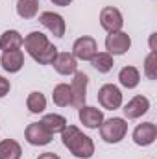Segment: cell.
<instances>
[{
	"instance_id": "1",
	"label": "cell",
	"mask_w": 157,
	"mask_h": 159,
	"mask_svg": "<svg viewBox=\"0 0 157 159\" xmlns=\"http://www.w3.org/2000/svg\"><path fill=\"white\" fill-rule=\"evenodd\" d=\"M61 143L63 146L78 159H91L94 156V143L89 135H85L78 126L67 124V128L61 131Z\"/></svg>"
},
{
	"instance_id": "2",
	"label": "cell",
	"mask_w": 157,
	"mask_h": 159,
	"mask_svg": "<svg viewBox=\"0 0 157 159\" xmlns=\"http://www.w3.org/2000/svg\"><path fill=\"white\" fill-rule=\"evenodd\" d=\"M100 137L107 144H118L120 141L126 139L128 135V120L122 117H113V119H104L100 124Z\"/></svg>"
},
{
	"instance_id": "3",
	"label": "cell",
	"mask_w": 157,
	"mask_h": 159,
	"mask_svg": "<svg viewBox=\"0 0 157 159\" xmlns=\"http://www.w3.org/2000/svg\"><path fill=\"white\" fill-rule=\"evenodd\" d=\"M122 91L118 89L115 83H104L100 89H98V102L104 109H120L122 107Z\"/></svg>"
},
{
	"instance_id": "4",
	"label": "cell",
	"mask_w": 157,
	"mask_h": 159,
	"mask_svg": "<svg viewBox=\"0 0 157 159\" xmlns=\"http://www.w3.org/2000/svg\"><path fill=\"white\" fill-rule=\"evenodd\" d=\"M98 52V43L94 37L91 35H81L74 41L72 44V56L78 59V61H91Z\"/></svg>"
},
{
	"instance_id": "5",
	"label": "cell",
	"mask_w": 157,
	"mask_h": 159,
	"mask_svg": "<svg viewBox=\"0 0 157 159\" xmlns=\"http://www.w3.org/2000/svg\"><path fill=\"white\" fill-rule=\"evenodd\" d=\"M105 52L111 54L113 57L115 56H124L129 48H131V37L120 30V32H113V34H107L105 37Z\"/></svg>"
},
{
	"instance_id": "6",
	"label": "cell",
	"mask_w": 157,
	"mask_h": 159,
	"mask_svg": "<svg viewBox=\"0 0 157 159\" xmlns=\"http://www.w3.org/2000/svg\"><path fill=\"white\" fill-rule=\"evenodd\" d=\"M100 26L107 32V34H113V32H120L124 28V17L120 13V9L115 6H105L102 7L100 11Z\"/></svg>"
},
{
	"instance_id": "7",
	"label": "cell",
	"mask_w": 157,
	"mask_h": 159,
	"mask_svg": "<svg viewBox=\"0 0 157 159\" xmlns=\"http://www.w3.org/2000/svg\"><path fill=\"white\" fill-rule=\"evenodd\" d=\"M87 85H89V76L85 72L76 70L72 74V81H70V94H72V104L76 109L81 106H85V98H87Z\"/></svg>"
},
{
	"instance_id": "8",
	"label": "cell",
	"mask_w": 157,
	"mask_h": 159,
	"mask_svg": "<svg viewBox=\"0 0 157 159\" xmlns=\"http://www.w3.org/2000/svg\"><path fill=\"white\" fill-rule=\"evenodd\" d=\"M39 22L57 39H61L67 32V22L63 19V15L54 13V11H43L39 15Z\"/></svg>"
},
{
	"instance_id": "9",
	"label": "cell",
	"mask_w": 157,
	"mask_h": 159,
	"mask_svg": "<svg viewBox=\"0 0 157 159\" xmlns=\"http://www.w3.org/2000/svg\"><path fill=\"white\" fill-rule=\"evenodd\" d=\"M24 139H26V143L32 144V146H46V144L52 143L54 135L48 133L41 122H32V124H28L26 129H24Z\"/></svg>"
},
{
	"instance_id": "10",
	"label": "cell",
	"mask_w": 157,
	"mask_h": 159,
	"mask_svg": "<svg viewBox=\"0 0 157 159\" xmlns=\"http://www.w3.org/2000/svg\"><path fill=\"white\" fill-rule=\"evenodd\" d=\"M52 43L48 41V37L43 34V32H30L26 37H24V43H22V46H24V50L37 61L39 59V56L50 46Z\"/></svg>"
},
{
	"instance_id": "11",
	"label": "cell",
	"mask_w": 157,
	"mask_h": 159,
	"mask_svg": "<svg viewBox=\"0 0 157 159\" xmlns=\"http://www.w3.org/2000/svg\"><path fill=\"white\" fill-rule=\"evenodd\" d=\"M122 111H124V119L126 120H137L150 111V100L146 96H142V94H137L122 107Z\"/></svg>"
},
{
	"instance_id": "12",
	"label": "cell",
	"mask_w": 157,
	"mask_h": 159,
	"mask_svg": "<svg viewBox=\"0 0 157 159\" xmlns=\"http://www.w3.org/2000/svg\"><path fill=\"white\" fill-rule=\"evenodd\" d=\"M131 139H133V143L137 146H150V144H154L157 139V126L154 122H142V124H139L133 129Z\"/></svg>"
},
{
	"instance_id": "13",
	"label": "cell",
	"mask_w": 157,
	"mask_h": 159,
	"mask_svg": "<svg viewBox=\"0 0 157 159\" xmlns=\"http://www.w3.org/2000/svg\"><path fill=\"white\" fill-rule=\"evenodd\" d=\"M78 119L87 129H98L105 117H104V111L94 106H81L78 109Z\"/></svg>"
},
{
	"instance_id": "14",
	"label": "cell",
	"mask_w": 157,
	"mask_h": 159,
	"mask_svg": "<svg viewBox=\"0 0 157 159\" xmlns=\"http://www.w3.org/2000/svg\"><path fill=\"white\" fill-rule=\"evenodd\" d=\"M0 67H2L6 72H9V74H17V72H20L22 67H24V52H22V50L2 52Z\"/></svg>"
},
{
	"instance_id": "15",
	"label": "cell",
	"mask_w": 157,
	"mask_h": 159,
	"mask_svg": "<svg viewBox=\"0 0 157 159\" xmlns=\"http://www.w3.org/2000/svg\"><path fill=\"white\" fill-rule=\"evenodd\" d=\"M52 65H54L56 72L61 76H72L78 70V59L70 52H59Z\"/></svg>"
},
{
	"instance_id": "16",
	"label": "cell",
	"mask_w": 157,
	"mask_h": 159,
	"mask_svg": "<svg viewBox=\"0 0 157 159\" xmlns=\"http://www.w3.org/2000/svg\"><path fill=\"white\" fill-rule=\"evenodd\" d=\"M24 37L20 35L19 30H6L0 35V50L2 52H11V50H20Z\"/></svg>"
},
{
	"instance_id": "17",
	"label": "cell",
	"mask_w": 157,
	"mask_h": 159,
	"mask_svg": "<svg viewBox=\"0 0 157 159\" xmlns=\"http://www.w3.org/2000/svg\"><path fill=\"white\" fill-rule=\"evenodd\" d=\"M118 81L124 89H135L139 83H141V70L137 67H131V65H126L120 69L118 72Z\"/></svg>"
},
{
	"instance_id": "18",
	"label": "cell",
	"mask_w": 157,
	"mask_h": 159,
	"mask_svg": "<svg viewBox=\"0 0 157 159\" xmlns=\"http://www.w3.org/2000/svg\"><path fill=\"white\" fill-rule=\"evenodd\" d=\"M39 122L44 126V129H46L48 133H52V135L61 133V131L67 128V124H69L63 115H57V113H46V115H43V119H41Z\"/></svg>"
},
{
	"instance_id": "19",
	"label": "cell",
	"mask_w": 157,
	"mask_h": 159,
	"mask_svg": "<svg viewBox=\"0 0 157 159\" xmlns=\"http://www.w3.org/2000/svg\"><path fill=\"white\" fill-rule=\"evenodd\" d=\"M52 100L57 107H69L72 104V94H70V85L69 83H57L52 91Z\"/></svg>"
},
{
	"instance_id": "20",
	"label": "cell",
	"mask_w": 157,
	"mask_h": 159,
	"mask_svg": "<svg viewBox=\"0 0 157 159\" xmlns=\"http://www.w3.org/2000/svg\"><path fill=\"white\" fill-rule=\"evenodd\" d=\"M20 157H22V146L15 139L0 141V159H20Z\"/></svg>"
},
{
	"instance_id": "21",
	"label": "cell",
	"mask_w": 157,
	"mask_h": 159,
	"mask_svg": "<svg viewBox=\"0 0 157 159\" xmlns=\"http://www.w3.org/2000/svg\"><path fill=\"white\" fill-rule=\"evenodd\" d=\"M39 13V0H17V15L24 20L35 19Z\"/></svg>"
},
{
	"instance_id": "22",
	"label": "cell",
	"mask_w": 157,
	"mask_h": 159,
	"mask_svg": "<svg viewBox=\"0 0 157 159\" xmlns=\"http://www.w3.org/2000/svg\"><path fill=\"white\" fill-rule=\"evenodd\" d=\"M26 107L32 115H41L46 109V96L41 91H32L26 98Z\"/></svg>"
},
{
	"instance_id": "23",
	"label": "cell",
	"mask_w": 157,
	"mask_h": 159,
	"mask_svg": "<svg viewBox=\"0 0 157 159\" xmlns=\"http://www.w3.org/2000/svg\"><path fill=\"white\" fill-rule=\"evenodd\" d=\"M91 65H92L100 74H107V72H111V69H113V65H115V59H113V56L107 54V52H96V56L91 59Z\"/></svg>"
},
{
	"instance_id": "24",
	"label": "cell",
	"mask_w": 157,
	"mask_h": 159,
	"mask_svg": "<svg viewBox=\"0 0 157 159\" xmlns=\"http://www.w3.org/2000/svg\"><path fill=\"white\" fill-rule=\"evenodd\" d=\"M142 72H144V76L148 80H157V52H150L144 57Z\"/></svg>"
},
{
	"instance_id": "25",
	"label": "cell",
	"mask_w": 157,
	"mask_h": 159,
	"mask_svg": "<svg viewBox=\"0 0 157 159\" xmlns=\"http://www.w3.org/2000/svg\"><path fill=\"white\" fill-rule=\"evenodd\" d=\"M9 91H11V81L7 78H4V76H0V98L7 96Z\"/></svg>"
},
{
	"instance_id": "26",
	"label": "cell",
	"mask_w": 157,
	"mask_h": 159,
	"mask_svg": "<svg viewBox=\"0 0 157 159\" xmlns=\"http://www.w3.org/2000/svg\"><path fill=\"white\" fill-rule=\"evenodd\" d=\"M54 6H59V7H67V6H70L74 0H50Z\"/></svg>"
},
{
	"instance_id": "27",
	"label": "cell",
	"mask_w": 157,
	"mask_h": 159,
	"mask_svg": "<svg viewBox=\"0 0 157 159\" xmlns=\"http://www.w3.org/2000/svg\"><path fill=\"white\" fill-rule=\"evenodd\" d=\"M37 159H61L57 154H54V152H44V154H41Z\"/></svg>"
},
{
	"instance_id": "28",
	"label": "cell",
	"mask_w": 157,
	"mask_h": 159,
	"mask_svg": "<svg viewBox=\"0 0 157 159\" xmlns=\"http://www.w3.org/2000/svg\"><path fill=\"white\" fill-rule=\"evenodd\" d=\"M155 37H157V34L154 32V34L150 35V52H157V48H155Z\"/></svg>"
}]
</instances>
